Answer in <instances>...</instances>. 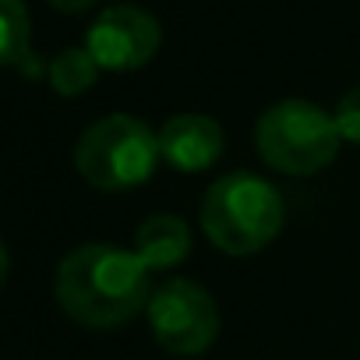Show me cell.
I'll return each mask as SVG.
<instances>
[{
    "mask_svg": "<svg viewBox=\"0 0 360 360\" xmlns=\"http://www.w3.org/2000/svg\"><path fill=\"white\" fill-rule=\"evenodd\" d=\"M99 71H103V68L92 60V53H89L85 46H68V50H60V53L46 64V78H50L53 92H57V96H68V99L89 92V89L99 82Z\"/></svg>",
    "mask_w": 360,
    "mask_h": 360,
    "instance_id": "9c48e42d",
    "label": "cell"
},
{
    "mask_svg": "<svg viewBox=\"0 0 360 360\" xmlns=\"http://www.w3.org/2000/svg\"><path fill=\"white\" fill-rule=\"evenodd\" d=\"M335 127H339V138L349 141V145H360V85L349 89L339 106H335Z\"/></svg>",
    "mask_w": 360,
    "mask_h": 360,
    "instance_id": "8fae6325",
    "label": "cell"
},
{
    "mask_svg": "<svg viewBox=\"0 0 360 360\" xmlns=\"http://www.w3.org/2000/svg\"><path fill=\"white\" fill-rule=\"evenodd\" d=\"M159 162V131L131 113H110L89 124L75 145V169L106 195L145 184Z\"/></svg>",
    "mask_w": 360,
    "mask_h": 360,
    "instance_id": "3957f363",
    "label": "cell"
},
{
    "mask_svg": "<svg viewBox=\"0 0 360 360\" xmlns=\"http://www.w3.org/2000/svg\"><path fill=\"white\" fill-rule=\"evenodd\" d=\"M50 8H57L60 15H82V11H89V8H96L99 0H46Z\"/></svg>",
    "mask_w": 360,
    "mask_h": 360,
    "instance_id": "7c38bea8",
    "label": "cell"
},
{
    "mask_svg": "<svg viewBox=\"0 0 360 360\" xmlns=\"http://www.w3.org/2000/svg\"><path fill=\"white\" fill-rule=\"evenodd\" d=\"M202 233L209 244L230 258H248L265 251L286 219L283 195L265 176L237 169L223 173L202 198Z\"/></svg>",
    "mask_w": 360,
    "mask_h": 360,
    "instance_id": "7a4b0ae2",
    "label": "cell"
},
{
    "mask_svg": "<svg viewBox=\"0 0 360 360\" xmlns=\"http://www.w3.org/2000/svg\"><path fill=\"white\" fill-rule=\"evenodd\" d=\"M258 155L286 173V176H311L321 173L339 155V127L328 110L307 99H279L272 103L255 124Z\"/></svg>",
    "mask_w": 360,
    "mask_h": 360,
    "instance_id": "277c9868",
    "label": "cell"
},
{
    "mask_svg": "<svg viewBox=\"0 0 360 360\" xmlns=\"http://www.w3.org/2000/svg\"><path fill=\"white\" fill-rule=\"evenodd\" d=\"M8 269H11V258H8V248H4V240H0V290H4Z\"/></svg>",
    "mask_w": 360,
    "mask_h": 360,
    "instance_id": "4fadbf2b",
    "label": "cell"
},
{
    "mask_svg": "<svg viewBox=\"0 0 360 360\" xmlns=\"http://www.w3.org/2000/svg\"><path fill=\"white\" fill-rule=\"evenodd\" d=\"M32 57V18L25 0H0V68H22Z\"/></svg>",
    "mask_w": 360,
    "mask_h": 360,
    "instance_id": "30bf717a",
    "label": "cell"
},
{
    "mask_svg": "<svg viewBox=\"0 0 360 360\" xmlns=\"http://www.w3.org/2000/svg\"><path fill=\"white\" fill-rule=\"evenodd\" d=\"M226 152L223 124L209 113H173L159 127V155L176 173L212 169Z\"/></svg>",
    "mask_w": 360,
    "mask_h": 360,
    "instance_id": "52a82bcc",
    "label": "cell"
},
{
    "mask_svg": "<svg viewBox=\"0 0 360 360\" xmlns=\"http://www.w3.org/2000/svg\"><path fill=\"white\" fill-rule=\"evenodd\" d=\"M152 272L141 258L117 244L75 248L53 279L60 311L89 328H120L134 321L152 297Z\"/></svg>",
    "mask_w": 360,
    "mask_h": 360,
    "instance_id": "6da1fadb",
    "label": "cell"
},
{
    "mask_svg": "<svg viewBox=\"0 0 360 360\" xmlns=\"http://www.w3.org/2000/svg\"><path fill=\"white\" fill-rule=\"evenodd\" d=\"M159 22L134 4L99 11V18L85 32V50L103 71H138L159 53Z\"/></svg>",
    "mask_w": 360,
    "mask_h": 360,
    "instance_id": "8992f818",
    "label": "cell"
},
{
    "mask_svg": "<svg viewBox=\"0 0 360 360\" xmlns=\"http://www.w3.org/2000/svg\"><path fill=\"white\" fill-rule=\"evenodd\" d=\"M148 272H166L176 269L191 255V226L173 212H155L134 230V248H131Z\"/></svg>",
    "mask_w": 360,
    "mask_h": 360,
    "instance_id": "ba28073f",
    "label": "cell"
},
{
    "mask_svg": "<svg viewBox=\"0 0 360 360\" xmlns=\"http://www.w3.org/2000/svg\"><path fill=\"white\" fill-rule=\"evenodd\" d=\"M152 339L173 356H198L219 335V307L195 279H166L148 297Z\"/></svg>",
    "mask_w": 360,
    "mask_h": 360,
    "instance_id": "5b68a950",
    "label": "cell"
}]
</instances>
